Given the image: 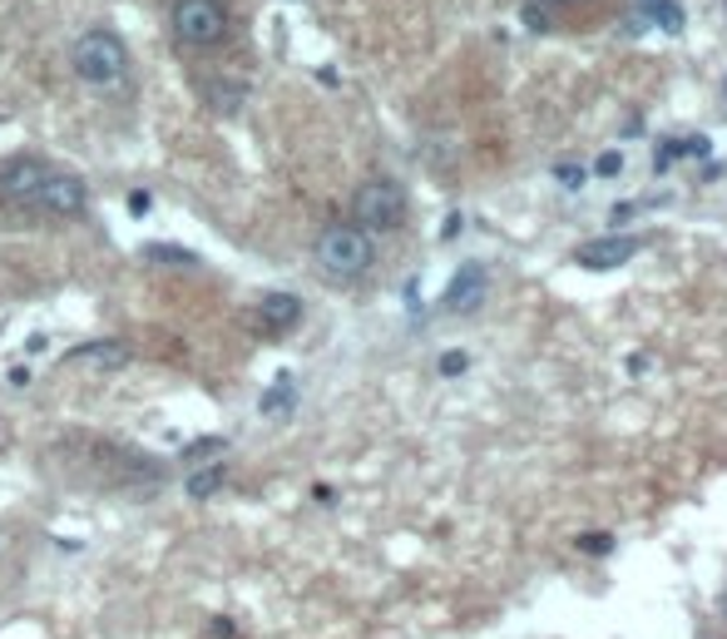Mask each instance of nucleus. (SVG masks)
<instances>
[{
	"label": "nucleus",
	"mask_w": 727,
	"mask_h": 639,
	"mask_svg": "<svg viewBox=\"0 0 727 639\" xmlns=\"http://www.w3.org/2000/svg\"><path fill=\"white\" fill-rule=\"evenodd\" d=\"M75 70L85 85L95 89H119L129 70V50L114 31H85L75 40Z\"/></svg>",
	"instance_id": "f257e3e1"
},
{
	"label": "nucleus",
	"mask_w": 727,
	"mask_h": 639,
	"mask_svg": "<svg viewBox=\"0 0 727 639\" xmlns=\"http://www.w3.org/2000/svg\"><path fill=\"white\" fill-rule=\"evenodd\" d=\"M372 258H376L372 233H366V228H356V224H332V228H327V233L317 239V263H322V273H332V278H342V282L362 278V273L372 268Z\"/></svg>",
	"instance_id": "f03ea898"
},
{
	"label": "nucleus",
	"mask_w": 727,
	"mask_h": 639,
	"mask_svg": "<svg viewBox=\"0 0 727 639\" xmlns=\"http://www.w3.org/2000/svg\"><path fill=\"white\" fill-rule=\"evenodd\" d=\"M173 35L189 50H214L228 40V5L223 0H173Z\"/></svg>",
	"instance_id": "7ed1b4c3"
},
{
	"label": "nucleus",
	"mask_w": 727,
	"mask_h": 639,
	"mask_svg": "<svg viewBox=\"0 0 727 639\" xmlns=\"http://www.w3.org/2000/svg\"><path fill=\"white\" fill-rule=\"evenodd\" d=\"M352 218H356V228H366V233H386V228H396L401 218H407V194H401V184H391V179H366V184L352 194Z\"/></svg>",
	"instance_id": "20e7f679"
},
{
	"label": "nucleus",
	"mask_w": 727,
	"mask_h": 639,
	"mask_svg": "<svg viewBox=\"0 0 727 639\" xmlns=\"http://www.w3.org/2000/svg\"><path fill=\"white\" fill-rule=\"evenodd\" d=\"M35 208H45V214H54V218H80L89 208V189L80 184L75 173H45V184H40V194H35Z\"/></svg>",
	"instance_id": "39448f33"
},
{
	"label": "nucleus",
	"mask_w": 727,
	"mask_h": 639,
	"mask_svg": "<svg viewBox=\"0 0 727 639\" xmlns=\"http://www.w3.org/2000/svg\"><path fill=\"white\" fill-rule=\"evenodd\" d=\"M45 173H50V164H40V159H11L0 169V198L5 204H35Z\"/></svg>",
	"instance_id": "423d86ee"
},
{
	"label": "nucleus",
	"mask_w": 727,
	"mask_h": 639,
	"mask_svg": "<svg viewBox=\"0 0 727 639\" xmlns=\"http://www.w3.org/2000/svg\"><path fill=\"white\" fill-rule=\"evenodd\" d=\"M481 298H485V268L481 263H465L446 288V308L450 313H471V308H481Z\"/></svg>",
	"instance_id": "0eeeda50"
},
{
	"label": "nucleus",
	"mask_w": 727,
	"mask_h": 639,
	"mask_svg": "<svg viewBox=\"0 0 727 639\" xmlns=\"http://www.w3.org/2000/svg\"><path fill=\"white\" fill-rule=\"evenodd\" d=\"M70 362L75 367H95V372H114V367H129V347L114 342V337H105V342H85L70 352Z\"/></svg>",
	"instance_id": "6e6552de"
},
{
	"label": "nucleus",
	"mask_w": 727,
	"mask_h": 639,
	"mask_svg": "<svg viewBox=\"0 0 727 639\" xmlns=\"http://www.w3.org/2000/svg\"><path fill=\"white\" fill-rule=\"evenodd\" d=\"M633 249H639V239H599L579 249V263L584 268H619V263L633 258Z\"/></svg>",
	"instance_id": "1a4fd4ad"
},
{
	"label": "nucleus",
	"mask_w": 727,
	"mask_h": 639,
	"mask_svg": "<svg viewBox=\"0 0 727 639\" xmlns=\"http://www.w3.org/2000/svg\"><path fill=\"white\" fill-rule=\"evenodd\" d=\"M257 317H263L272 333H288V327H298V317H302V298H292V293H268L263 303H257Z\"/></svg>",
	"instance_id": "9d476101"
},
{
	"label": "nucleus",
	"mask_w": 727,
	"mask_h": 639,
	"mask_svg": "<svg viewBox=\"0 0 727 639\" xmlns=\"http://www.w3.org/2000/svg\"><path fill=\"white\" fill-rule=\"evenodd\" d=\"M243 95H247V85H238V80H208L204 85V99L218 114H233V109L243 105Z\"/></svg>",
	"instance_id": "9b49d317"
},
{
	"label": "nucleus",
	"mask_w": 727,
	"mask_h": 639,
	"mask_svg": "<svg viewBox=\"0 0 727 639\" xmlns=\"http://www.w3.org/2000/svg\"><path fill=\"white\" fill-rule=\"evenodd\" d=\"M633 5H639L653 25H664L668 35L683 31V5H678V0H633Z\"/></svg>",
	"instance_id": "f8f14e48"
},
{
	"label": "nucleus",
	"mask_w": 727,
	"mask_h": 639,
	"mask_svg": "<svg viewBox=\"0 0 727 639\" xmlns=\"http://www.w3.org/2000/svg\"><path fill=\"white\" fill-rule=\"evenodd\" d=\"M218 486H223V467H204V471H193V477L183 481V491H189L193 501H208Z\"/></svg>",
	"instance_id": "ddd939ff"
},
{
	"label": "nucleus",
	"mask_w": 727,
	"mask_h": 639,
	"mask_svg": "<svg viewBox=\"0 0 727 639\" xmlns=\"http://www.w3.org/2000/svg\"><path fill=\"white\" fill-rule=\"evenodd\" d=\"M144 258H149V263H183V268H193V263H198V253L179 249V243H149V249H144Z\"/></svg>",
	"instance_id": "4468645a"
},
{
	"label": "nucleus",
	"mask_w": 727,
	"mask_h": 639,
	"mask_svg": "<svg viewBox=\"0 0 727 639\" xmlns=\"http://www.w3.org/2000/svg\"><path fill=\"white\" fill-rule=\"evenodd\" d=\"M223 451V436H204V442L183 446V461H204V456H218Z\"/></svg>",
	"instance_id": "2eb2a0df"
},
{
	"label": "nucleus",
	"mask_w": 727,
	"mask_h": 639,
	"mask_svg": "<svg viewBox=\"0 0 727 639\" xmlns=\"http://www.w3.org/2000/svg\"><path fill=\"white\" fill-rule=\"evenodd\" d=\"M149 208H154V194H149V189H134V194H129V214H134V218H144Z\"/></svg>",
	"instance_id": "dca6fc26"
},
{
	"label": "nucleus",
	"mask_w": 727,
	"mask_h": 639,
	"mask_svg": "<svg viewBox=\"0 0 727 639\" xmlns=\"http://www.w3.org/2000/svg\"><path fill=\"white\" fill-rule=\"evenodd\" d=\"M465 367H471V358H465V352H446V358H440V372H446V377H460Z\"/></svg>",
	"instance_id": "f3484780"
},
{
	"label": "nucleus",
	"mask_w": 727,
	"mask_h": 639,
	"mask_svg": "<svg viewBox=\"0 0 727 639\" xmlns=\"http://www.w3.org/2000/svg\"><path fill=\"white\" fill-rule=\"evenodd\" d=\"M278 407H288V382H278V387L263 397V412H278Z\"/></svg>",
	"instance_id": "a211bd4d"
},
{
	"label": "nucleus",
	"mask_w": 727,
	"mask_h": 639,
	"mask_svg": "<svg viewBox=\"0 0 727 639\" xmlns=\"http://www.w3.org/2000/svg\"><path fill=\"white\" fill-rule=\"evenodd\" d=\"M555 179H559V184H584V169H579V164H559Z\"/></svg>",
	"instance_id": "6ab92c4d"
},
{
	"label": "nucleus",
	"mask_w": 727,
	"mask_h": 639,
	"mask_svg": "<svg viewBox=\"0 0 727 639\" xmlns=\"http://www.w3.org/2000/svg\"><path fill=\"white\" fill-rule=\"evenodd\" d=\"M599 173H604V179H614V173H623V154H604V159H599Z\"/></svg>",
	"instance_id": "aec40b11"
},
{
	"label": "nucleus",
	"mask_w": 727,
	"mask_h": 639,
	"mask_svg": "<svg viewBox=\"0 0 727 639\" xmlns=\"http://www.w3.org/2000/svg\"><path fill=\"white\" fill-rule=\"evenodd\" d=\"M579 545H584V551H609V535H584Z\"/></svg>",
	"instance_id": "412c9836"
}]
</instances>
